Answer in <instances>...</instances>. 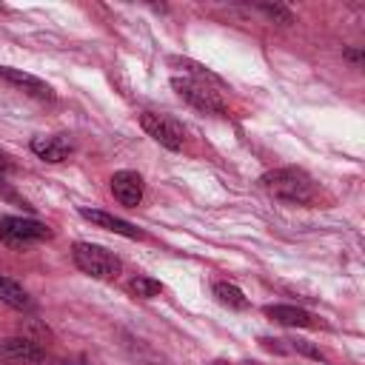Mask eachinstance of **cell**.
<instances>
[{
    "instance_id": "cell-16",
    "label": "cell",
    "mask_w": 365,
    "mask_h": 365,
    "mask_svg": "<svg viewBox=\"0 0 365 365\" xmlns=\"http://www.w3.org/2000/svg\"><path fill=\"white\" fill-rule=\"evenodd\" d=\"M0 194H3V197H6L9 202H17V205H26V200H23V197H17V194H14L11 188H9V182H6L3 177H0Z\"/></svg>"
},
{
    "instance_id": "cell-3",
    "label": "cell",
    "mask_w": 365,
    "mask_h": 365,
    "mask_svg": "<svg viewBox=\"0 0 365 365\" xmlns=\"http://www.w3.org/2000/svg\"><path fill=\"white\" fill-rule=\"evenodd\" d=\"M71 259L83 274H88L94 279H114L123 271V262L117 254H111L103 245H91V242H74Z\"/></svg>"
},
{
    "instance_id": "cell-7",
    "label": "cell",
    "mask_w": 365,
    "mask_h": 365,
    "mask_svg": "<svg viewBox=\"0 0 365 365\" xmlns=\"http://www.w3.org/2000/svg\"><path fill=\"white\" fill-rule=\"evenodd\" d=\"M111 194L120 205L137 208L143 200V177L137 171H117L111 177Z\"/></svg>"
},
{
    "instance_id": "cell-15",
    "label": "cell",
    "mask_w": 365,
    "mask_h": 365,
    "mask_svg": "<svg viewBox=\"0 0 365 365\" xmlns=\"http://www.w3.org/2000/svg\"><path fill=\"white\" fill-rule=\"evenodd\" d=\"M259 11H265L271 20H279L282 26H288L294 17H291V11L288 9H282V6H259Z\"/></svg>"
},
{
    "instance_id": "cell-9",
    "label": "cell",
    "mask_w": 365,
    "mask_h": 365,
    "mask_svg": "<svg viewBox=\"0 0 365 365\" xmlns=\"http://www.w3.org/2000/svg\"><path fill=\"white\" fill-rule=\"evenodd\" d=\"M31 151L46 163H63L74 151V143L68 137H63V134H48V137L40 134V137L31 140Z\"/></svg>"
},
{
    "instance_id": "cell-18",
    "label": "cell",
    "mask_w": 365,
    "mask_h": 365,
    "mask_svg": "<svg viewBox=\"0 0 365 365\" xmlns=\"http://www.w3.org/2000/svg\"><path fill=\"white\" fill-rule=\"evenodd\" d=\"M6 168V157H3V151H0V171Z\"/></svg>"
},
{
    "instance_id": "cell-2",
    "label": "cell",
    "mask_w": 365,
    "mask_h": 365,
    "mask_svg": "<svg viewBox=\"0 0 365 365\" xmlns=\"http://www.w3.org/2000/svg\"><path fill=\"white\" fill-rule=\"evenodd\" d=\"M171 86L194 108H200L205 114H225V103L220 97L222 80H205V77H188V74H182V77H171Z\"/></svg>"
},
{
    "instance_id": "cell-12",
    "label": "cell",
    "mask_w": 365,
    "mask_h": 365,
    "mask_svg": "<svg viewBox=\"0 0 365 365\" xmlns=\"http://www.w3.org/2000/svg\"><path fill=\"white\" fill-rule=\"evenodd\" d=\"M0 302L11 305V308H17V311H31V308H34V302H31L29 291H26L17 279L3 277V274H0Z\"/></svg>"
},
{
    "instance_id": "cell-4",
    "label": "cell",
    "mask_w": 365,
    "mask_h": 365,
    "mask_svg": "<svg viewBox=\"0 0 365 365\" xmlns=\"http://www.w3.org/2000/svg\"><path fill=\"white\" fill-rule=\"evenodd\" d=\"M51 228L31 217H0V240L11 248H26L31 242L51 240Z\"/></svg>"
},
{
    "instance_id": "cell-14",
    "label": "cell",
    "mask_w": 365,
    "mask_h": 365,
    "mask_svg": "<svg viewBox=\"0 0 365 365\" xmlns=\"http://www.w3.org/2000/svg\"><path fill=\"white\" fill-rule=\"evenodd\" d=\"M128 291H131L134 297H140V299H151V297H157V294L163 291V282H160V279H154V277L137 274V277H131V279H128Z\"/></svg>"
},
{
    "instance_id": "cell-17",
    "label": "cell",
    "mask_w": 365,
    "mask_h": 365,
    "mask_svg": "<svg viewBox=\"0 0 365 365\" xmlns=\"http://www.w3.org/2000/svg\"><path fill=\"white\" fill-rule=\"evenodd\" d=\"M294 351H302V354H308V356H314V359H322V351H317L314 345H308V342H302V339L294 342Z\"/></svg>"
},
{
    "instance_id": "cell-8",
    "label": "cell",
    "mask_w": 365,
    "mask_h": 365,
    "mask_svg": "<svg viewBox=\"0 0 365 365\" xmlns=\"http://www.w3.org/2000/svg\"><path fill=\"white\" fill-rule=\"evenodd\" d=\"M0 80H6L9 86H14V88H20V91H26V94H31V97H37V100H54V91H51L48 83H43L40 77L26 74V71H20V68L0 66Z\"/></svg>"
},
{
    "instance_id": "cell-11",
    "label": "cell",
    "mask_w": 365,
    "mask_h": 365,
    "mask_svg": "<svg viewBox=\"0 0 365 365\" xmlns=\"http://www.w3.org/2000/svg\"><path fill=\"white\" fill-rule=\"evenodd\" d=\"M265 317H271L274 322L288 325V328H317L319 325L308 311H302L297 305H265Z\"/></svg>"
},
{
    "instance_id": "cell-5",
    "label": "cell",
    "mask_w": 365,
    "mask_h": 365,
    "mask_svg": "<svg viewBox=\"0 0 365 365\" xmlns=\"http://www.w3.org/2000/svg\"><path fill=\"white\" fill-rule=\"evenodd\" d=\"M140 125H143V131H145L151 140H157L160 145H165V148H171V151H180V148L185 145V128H182L174 117H168V114L143 111V114H140Z\"/></svg>"
},
{
    "instance_id": "cell-10",
    "label": "cell",
    "mask_w": 365,
    "mask_h": 365,
    "mask_svg": "<svg viewBox=\"0 0 365 365\" xmlns=\"http://www.w3.org/2000/svg\"><path fill=\"white\" fill-rule=\"evenodd\" d=\"M80 217H83V220H88L91 225L106 228V231H114V234H120V237H128V240H143V231H140L137 225H131V222H125V220H120V217H114V214H108V211H97V208H80Z\"/></svg>"
},
{
    "instance_id": "cell-19",
    "label": "cell",
    "mask_w": 365,
    "mask_h": 365,
    "mask_svg": "<svg viewBox=\"0 0 365 365\" xmlns=\"http://www.w3.org/2000/svg\"><path fill=\"white\" fill-rule=\"evenodd\" d=\"M211 365H228V362H220V359H217V362H211Z\"/></svg>"
},
{
    "instance_id": "cell-6",
    "label": "cell",
    "mask_w": 365,
    "mask_h": 365,
    "mask_svg": "<svg viewBox=\"0 0 365 365\" xmlns=\"http://www.w3.org/2000/svg\"><path fill=\"white\" fill-rule=\"evenodd\" d=\"M43 348L26 336H3L0 339V362H43Z\"/></svg>"
},
{
    "instance_id": "cell-13",
    "label": "cell",
    "mask_w": 365,
    "mask_h": 365,
    "mask_svg": "<svg viewBox=\"0 0 365 365\" xmlns=\"http://www.w3.org/2000/svg\"><path fill=\"white\" fill-rule=\"evenodd\" d=\"M214 297H217L222 305L234 308V311H245V308H248V297H245L234 282H217V285H214Z\"/></svg>"
},
{
    "instance_id": "cell-1",
    "label": "cell",
    "mask_w": 365,
    "mask_h": 365,
    "mask_svg": "<svg viewBox=\"0 0 365 365\" xmlns=\"http://www.w3.org/2000/svg\"><path fill=\"white\" fill-rule=\"evenodd\" d=\"M259 182L277 200H285V202H294V205L317 202V185H314V180L302 168H294V165L274 168V171H265L259 177Z\"/></svg>"
}]
</instances>
